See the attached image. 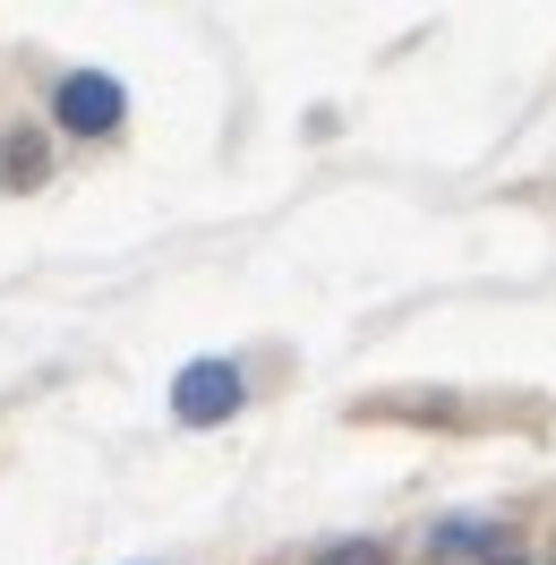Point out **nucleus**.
<instances>
[{"label": "nucleus", "instance_id": "nucleus-1", "mask_svg": "<svg viewBox=\"0 0 556 565\" xmlns=\"http://www.w3.org/2000/svg\"><path fill=\"white\" fill-rule=\"evenodd\" d=\"M61 129L70 138H111L120 129V111H129V95H120V77H104V70H77V77H61Z\"/></svg>", "mask_w": 556, "mask_h": 565}, {"label": "nucleus", "instance_id": "nucleus-2", "mask_svg": "<svg viewBox=\"0 0 556 565\" xmlns=\"http://www.w3.org/2000/svg\"><path fill=\"white\" fill-rule=\"evenodd\" d=\"M172 412L189 428L232 420V412H240V369H232V360H197V369H180V377H172Z\"/></svg>", "mask_w": 556, "mask_h": 565}, {"label": "nucleus", "instance_id": "nucleus-3", "mask_svg": "<svg viewBox=\"0 0 556 565\" xmlns=\"http://www.w3.org/2000/svg\"><path fill=\"white\" fill-rule=\"evenodd\" d=\"M43 172H52V146H43L35 129H18L9 154H0V189H43Z\"/></svg>", "mask_w": 556, "mask_h": 565}, {"label": "nucleus", "instance_id": "nucleus-4", "mask_svg": "<svg viewBox=\"0 0 556 565\" xmlns=\"http://www.w3.org/2000/svg\"><path fill=\"white\" fill-rule=\"evenodd\" d=\"M317 565H385L377 548H334V557H317Z\"/></svg>", "mask_w": 556, "mask_h": 565}, {"label": "nucleus", "instance_id": "nucleus-5", "mask_svg": "<svg viewBox=\"0 0 556 565\" xmlns=\"http://www.w3.org/2000/svg\"><path fill=\"white\" fill-rule=\"evenodd\" d=\"M480 565H522V557H505V548H496V557H480Z\"/></svg>", "mask_w": 556, "mask_h": 565}]
</instances>
